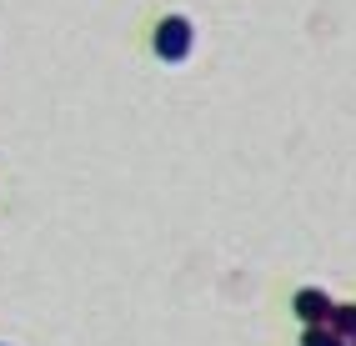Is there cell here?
Masks as SVG:
<instances>
[{"label":"cell","mask_w":356,"mask_h":346,"mask_svg":"<svg viewBox=\"0 0 356 346\" xmlns=\"http://www.w3.org/2000/svg\"><path fill=\"white\" fill-rule=\"evenodd\" d=\"M291 311L306 321V327H331V311H337V302H331L321 286H301L296 302H291Z\"/></svg>","instance_id":"obj_2"},{"label":"cell","mask_w":356,"mask_h":346,"mask_svg":"<svg viewBox=\"0 0 356 346\" xmlns=\"http://www.w3.org/2000/svg\"><path fill=\"white\" fill-rule=\"evenodd\" d=\"M346 346H356V341H346Z\"/></svg>","instance_id":"obj_5"},{"label":"cell","mask_w":356,"mask_h":346,"mask_svg":"<svg viewBox=\"0 0 356 346\" xmlns=\"http://www.w3.org/2000/svg\"><path fill=\"white\" fill-rule=\"evenodd\" d=\"M331 327H337L346 341H356V306H337L331 311Z\"/></svg>","instance_id":"obj_4"},{"label":"cell","mask_w":356,"mask_h":346,"mask_svg":"<svg viewBox=\"0 0 356 346\" xmlns=\"http://www.w3.org/2000/svg\"><path fill=\"white\" fill-rule=\"evenodd\" d=\"M301 346H346V336L337 327H306L301 331Z\"/></svg>","instance_id":"obj_3"},{"label":"cell","mask_w":356,"mask_h":346,"mask_svg":"<svg viewBox=\"0 0 356 346\" xmlns=\"http://www.w3.org/2000/svg\"><path fill=\"white\" fill-rule=\"evenodd\" d=\"M151 45H156L161 60L181 65L186 56H191V45H196V26H191L186 15H165L161 26H156V35H151Z\"/></svg>","instance_id":"obj_1"}]
</instances>
